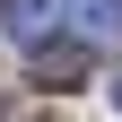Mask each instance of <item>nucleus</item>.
Segmentation results:
<instances>
[{"label":"nucleus","mask_w":122,"mask_h":122,"mask_svg":"<svg viewBox=\"0 0 122 122\" xmlns=\"http://www.w3.org/2000/svg\"><path fill=\"white\" fill-rule=\"evenodd\" d=\"M35 87H52V96L87 87V44H52V52H35Z\"/></svg>","instance_id":"nucleus-1"},{"label":"nucleus","mask_w":122,"mask_h":122,"mask_svg":"<svg viewBox=\"0 0 122 122\" xmlns=\"http://www.w3.org/2000/svg\"><path fill=\"white\" fill-rule=\"evenodd\" d=\"M79 44H122V0H70Z\"/></svg>","instance_id":"nucleus-2"},{"label":"nucleus","mask_w":122,"mask_h":122,"mask_svg":"<svg viewBox=\"0 0 122 122\" xmlns=\"http://www.w3.org/2000/svg\"><path fill=\"white\" fill-rule=\"evenodd\" d=\"M44 26H52V0H0V35L9 44H44Z\"/></svg>","instance_id":"nucleus-3"},{"label":"nucleus","mask_w":122,"mask_h":122,"mask_svg":"<svg viewBox=\"0 0 122 122\" xmlns=\"http://www.w3.org/2000/svg\"><path fill=\"white\" fill-rule=\"evenodd\" d=\"M113 105H122V79H113Z\"/></svg>","instance_id":"nucleus-4"}]
</instances>
